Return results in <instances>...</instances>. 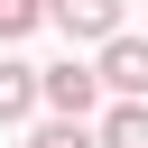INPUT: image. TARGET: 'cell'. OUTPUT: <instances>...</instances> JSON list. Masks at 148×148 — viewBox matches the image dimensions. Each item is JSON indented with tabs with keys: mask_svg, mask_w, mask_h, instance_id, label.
Instances as JSON below:
<instances>
[{
	"mask_svg": "<svg viewBox=\"0 0 148 148\" xmlns=\"http://www.w3.org/2000/svg\"><path fill=\"white\" fill-rule=\"evenodd\" d=\"M92 83H102V92H120V102H130V92H148V37L111 28V37H102V65H92Z\"/></svg>",
	"mask_w": 148,
	"mask_h": 148,
	"instance_id": "obj_1",
	"label": "cell"
},
{
	"mask_svg": "<svg viewBox=\"0 0 148 148\" xmlns=\"http://www.w3.org/2000/svg\"><path fill=\"white\" fill-rule=\"evenodd\" d=\"M37 102H46V111H65V120H83V111L102 102V83H92V65H74V56H65V65H37Z\"/></svg>",
	"mask_w": 148,
	"mask_h": 148,
	"instance_id": "obj_2",
	"label": "cell"
},
{
	"mask_svg": "<svg viewBox=\"0 0 148 148\" xmlns=\"http://www.w3.org/2000/svg\"><path fill=\"white\" fill-rule=\"evenodd\" d=\"M46 18H56L65 37H92V46H102V37L120 28V0H46Z\"/></svg>",
	"mask_w": 148,
	"mask_h": 148,
	"instance_id": "obj_3",
	"label": "cell"
},
{
	"mask_svg": "<svg viewBox=\"0 0 148 148\" xmlns=\"http://www.w3.org/2000/svg\"><path fill=\"white\" fill-rule=\"evenodd\" d=\"M28 111H37V65H9V56H0V130L28 120Z\"/></svg>",
	"mask_w": 148,
	"mask_h": 148,
	"instance_id": "obj_4",
	"label": "cell"
},
{
	"mask_svg": "<svg viewBox=\"0 0 148 148\" xmlns=\"http://www.w3.org/2000/svg\"><path fill=\"white\" fill-rule=\"evenodd\" d=\"M102 148H148V102L130 92V102H111V120H102Z\"/></svg>",
	"mask_w": 148,
	"mask_h": 148,
	"instance_id": "obj_5",
	"label": "cell"
},
{
	"mask_svg": "<svg viewBox=\"0 0 148 148\" xmlns=\"http://www.w3.org/2000/svg\"><path fill=\"white\" fill-rule=\"evenodd\" d=\"M28 148H102V139H92V130H83V120H65V111H56V120H46V130H37V139H28Z\"/></svg>",
	"mask_w": 148,
	"mask_h": 148,
	"instance_id": "obj_6",
	"label": "cell"
},
{
	"mask_svg": "<svg viewBox=\"0 0 148 148\" xmlns=\"http://www.w3.org/2000/svg\"><path fill=\"white\" fill-rule=\"evenodd\" d=\"M37 18H46V0H0V46H9V37H28Z\"/></svg>",
	"mask_w": 148,
	"mask_h": 148,
	"instance_id": "obj_7",
	"label": "cell"
}]
</instances>
